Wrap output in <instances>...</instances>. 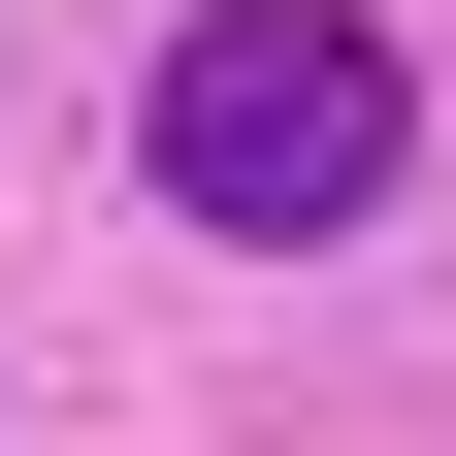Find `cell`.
Instances as JSON below:
<instances>
[{"mask_svg":"<svg viewBox=\"0 0 456 456\" xmlns=\"http://www.w3.org/2000/svg\"><path fill=\"white\" fill-rule=\"evenodd\" d=\"M131 163H163L196 228H261V261H294V228H359L391 163H424V98H391L359 0H196V33H163V98H131Z\"/></svg>","mask_w":456,"mask_h":456,"instance_id":"cell-1","label":"cell"}]
</instances>
